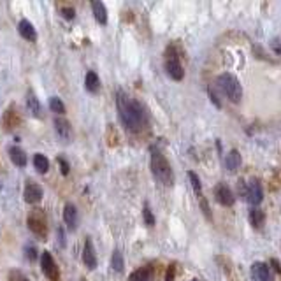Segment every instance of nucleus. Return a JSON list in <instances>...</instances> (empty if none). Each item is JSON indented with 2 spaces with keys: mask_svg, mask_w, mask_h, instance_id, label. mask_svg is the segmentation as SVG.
<instances>
[{
  "mask_svg": "<svg viewBox=\"0 0 281 281\" xmlns=\"http://www.w3.org/2000/svg\"><path fill=\"white\" fill-rule=\"evenodd\" d=\"M116 105H118V114L125 128L130 132H137L142 128L146 123V113L144 107L137 100L130 99L125 92L120 90L116 95Z\"/></svg>",
  "mask_w": 281,
  "mask_h": 281,
  "instance_id": "nucleus-1",
  "label": "nucleus"
},
{
  "mask_svg": "<svg viewBox=\"0 0 281 281\" xmlns=\"http://www.w3.org/2000/svg\"><path fill=\"white\" fill-rule=\"evenodd\" d=\"M149 167H151V172H153L155 180H157L158 183L165 184V186H171V184L174 183V172H172L171 163H169V160L155 148L151 149Z\"/></svg>",
  "mask_w": 281,
  "mask_h": 281,
  "instance_id": "nucleus-2",
  "label": "nucleus"
},
{
  "mask_svg": "<svg viewBox=\"0 0 281 281\" xmlns=\"http://www.w3.org/2000/svg\"><path fill=\"white\" fill-rule=\"evenodd\" d=\"M216 83H218L220 90L223 92V95L227 97L228 100L234 102V104H239L242 99V86L239 83V79L236 78L234 74H220L218 79H216Z\"/></svg>",
  "mask_w": 281,
  "mask_h": 281,
  "instance_id": "nucleus-3",
  "label": "nucleus"
},
{
  "mask_svg": "<svg viewBox=\"0 0 281 281\" xmlns=\"http://www.w3.org/2000/svg\"><path fill=\"white\" fill-rule=\"evenodd\" d=\"M165 70H167V74L171 76V79H174V81H181V79L184 78L183 65H181V61H180V58H178V55H176V49L174 48L167 49Z\"/></svg>",
  "mask_w": 281,
  "mask_h": 281,
  "instance_id": "nucleus-4",
  "label": "nucleus"
},
{
  "mask_svg": "<svg viewBox=\"0 0 281 281\" xmlns=\"http://www.w3.org/2000/svg\"><path fill=\"white\" fill-rule=\"evenodd\" d=\"M40 269H42L44 276L48 278V280L58 281V278H60L57 262H55V259H53V255L49 253V251H44V253L40 255Z\"/></svg>",
  "mask_w": 281,
  "mask_h": 281,
  "instance_id": "nucleus-5",
  "label": "nucleus"
},
{
  "mask_svg": "<svg viewBox=\"0 0 281 281\" xmlns=\"http://www.w3.org/2000/svg\"><path fill=\"white\" fill-rule=\"evenodd\" d=\"M42 195H44V190L42 186H39L37 183H28L25 184V188H23V201L26 204H37V202L42 201Z\"/></svg>",
  "mask_w": 281,
  "mask_h": 281,
  "instance_id": "nucleus-6",
  "label": "nucleus"
},
{
  "mask_svg": "<svg viewBox=\"0 0 281 281\" xmlns=\"http://www.w3.org/2000/svg\"><path fill=\"white\" fill-rule=\"evenodd\" d=\"M246 201L250 202L251 206L257 207L262 202L263 199V192H262V186H260V183L257 180H251L250 184L246 186Z\"/></svg>",
  "mask_w": 281,
  "mask_h": 281,
  "instance_id": "nucleus-7",
  "label": "nucleus"
},
{
  "mask_svg": "<svg viewBox=\"0 0 281 281\" xmlns=\"http://www.w3.org/2000/svg\"><path fill=\"white\" fill-rule=\"evenodd\" d=\"M251 278H253L255 281H272L271 269H269L267 263L263 262L251 263Z\"/></svg>",
  "mask_w": 281,
  "mask_h": 281,
  "instance_id": "nucleus-8",
  "label": "nucleus"
},
{
  "mask_svg": "<svg viewBox=\"0 0 281 281\" xmlns=\"http://www.w3.org/2000/svg\"><path fill=\"white\" fill-rule=\"evenodd\" d=\"M63 223L70 232H74L76 227H78V209L70 202H67L65 207H63Z\"/></svg>",
  "mask_w": 281,
  "mask_h": 281,
  "instance_id": "nucleus-9",
  "label": "nucleus"
},
{
  "mask_svg": "<svg viewBox=\"0 0 281 281\" xmlns=\"http://www.w3.org/2000/svg\"><path fill=\"white\" fill-rule=\"evenodd\" d=\"M83 262L90 271L97 267V255H95V246H93L92 239H86L83 246Z\"/></svg>",
  "mask_w": 281,
  "mask_h": 281,
  "instance_id": "nucleus-10",
  "label": "nucleus"
},
{
  "mask_svg": "<svg viewBox=\"0 0 281 281\" xmlns=\"http://www.w3.org/2000/svg\"><path fill=\"white\" fill-rule=\"evenodd\" d=\"M215 197L221 206H232L236 197H234L232 190L228 188L227 184H218L215 188Z\"/></svg>",
  "mask_w": 281,
  "mask_h": 281,
  "instance_id": "nucleus-11",
  "label": "nucleus"
},
{
  "mask_svg": "<svg viewBox=\"0 0 281 281\" xmlns=\"http://www.w3.org/2000/svg\"><path fill=\"white\" fill-rule=\"evenodd\" d=\"M26 107L30 111V114L34 118H44V111H42V105H40L39 99L34 95L32 90L26 92Z\"/></svg>",
  "mask_w": 281,
  "mask_h": 281,
  "instance_id": "nucleus-12",
  "label": "nucleus"
},
{
  "mask_svg": "<svg viewBox=\"0 0 281 281\" xmlns=\"http://www.w3.org/2000/svg\"><path fill=\"white\" fill-rule=\"evenodd\" d=\"M18 32H20V35H21L25 40L35 42V39H37V32H35L34 25H32L28 20H21V21H20V25H18Z\"/></svg>",
  "mask_w": 281,
  "mask_h": 281,
  "instance_id": "nucleus-13",
  "label": "nucleus"
},
{
  "mask_svg": "<svg viewBox=\"0 0 281 281\" xmlns=\"http://www.w3.org/2000/svg\"><path fill=\"white\" fill-rule=\"evenodd\" d=\"M55 130H57V134L61 137V139L65 140H70V137H72V128H70V123L67 121L65 118H55Z\"/></svg>",
  "mask_w": 281,
  "mask_h": 281,
  "instance_id": "nucleus-14",
  "label": "nucleus"
},
{
  "mask_svg": "<svg viewBox=\"0 0 281 281\" xmlns=\"http://www.w3.org/2000/svg\"><path fill=\"white\" fill-rule=\"evenodd\" d=\"M92 11H93V18H95L100 25H105V23H107V9H105V5L102 4L100 0H93Z\"/></svg>",
  "mask_w": 281,
  "mask_h": 281,
  "instance_id": "nucleus-15",
  "label": "nucleus"
},
{
  "mask_svg": "<svg viewBox=\"0 0 281 281\" xmlns=\"http://www.w3.org/2000/svg\"><path fill=\"white\" fill-rule=\"evenodd\" d=\"M9 158H11V162L14 163L16 167H25L26 165V155L21 148H18V146H13V148L9 149Z\"/></svg>",
  "mask_w": 281,
  "mask_h": 281,
  "instance_id": "nucleus-16",
  "label": "nucleus"
},
{
  "mask_svg": "<svg viewBox=\"0 0 281 281\" xmlns=\"http://www.w3.org/2000/svg\"><path fill=\"white\" fill-rule=\"evenodd\" d=\"M84 86L90 93H97L100 90V78L97 76V72H93V70L88 72L86 78H84Z\"/></svg>",
  "mask_w": 281,
  "mask_h": 281,
  "instance_id": "nucleus-17",
  "label": "nucleus"
},
{
  "mask_svg": "<svg viewBox=\"0 0 281 281\" xmlns=\"http://www.w3.org/2000/svg\"><path fill=\"white\" fill-rule=\"evenodd\" d=\"M225 165H227V169L230 172H236L237 169L241 167V155H239L237 149H232V151L227 155V158H225Z\"/></svg>",
  "mask_w": 281,
  "mask_h": 281,
  "instance_id": "nucleus-18",
  "label": "nucleus"
},
{
  "mask_svg": "<svg viewBox=\"0 0 281 281\" xmlns=\"http://www.w3.org/2000/svg\"><path fill=\"white\" fill-rule=\"evenodd\" d=\"M34 167L39 174H46L49 171V160L46 158V155L42 153L34 155Z\"/></svg>",
  "mask_w": 281,
  "mask_h": 281,
  "instance_id": "nucleus-19",
  "label": "nucleus"
},
{
  "mask_svg": "<svg viewBox=\"0 0 281 281\" xmlns=\"http://www.w3.org/2000/svg\"><path fill=\"white\" fill-rule=\"evenodd\" d=\"M250 221L255 228H262L263 227V221H265V215H263V211L259 209V207H253L250 211Z\"/></svg>",
  "mask_w": 281,
  "mask_h": 281,
  "instance_id": "nucleus-20",
  "label": "nucleus"
},
{
  "mask_svg": "<svg viewBox=\"0 0 281 281\" xmlns=\"http://www.w3.org/2000/svg\"><path fill=\"white\" fill-rule=\"evenodd\" d=\"M111 265L116 272H123L125 269V260H123V253L120 250L113 251V257H111Z\"/></svg>",
  "mask_w": 281,
  "mask_h": 281,
  "instance_id": "nucleus-21",
  "label": "nucleus"
},
{
  "mask_svg": "<svg viewBox=\"0 0 281 281\" xmlns=\"http://www.w3.org/2000/svg\"><path fill=\"white\" fill-rule=\"evenodd\" d=\"M49 109L61 116V114H65V104L61 102L60 97H51V99H49Z\"/></svg>",
  "mask_w": 281,
  "mask_h": 281,
  "instance_id": "nucleus-22",
  "label": "nucleus"
},
{
  "mask_svg": "<svg viewBox=\"0 0 281 281\" xmlns=\"http://www.w3.org/2000/svg\"><path fill=\"white\" fill-rule=\"evenodd\" d=\"M188 180H190V184H192L193 192L197 193L199 197H202V184H201V178L193 171H188Z\"/></svg>",
  "mask_w": 281,
  "mask_h": 281,
  "instance_id": "nucleus-23",
  "label": "nucleus"
},
{
  "mask_svg": "<svg viewBox=\"0 0 281 281\" xmlns=\"http://www.w3.org/2000/svg\"><path fill=\"white\" fill-rule=\"evenodd\" d=\"M130 281H151V274H149V269H140V271L134 272L130 278Z\"/></svg>",
  "mask_w": 281,
  "mask_h": 281,
  "instance_id": "nucleus-24",
  "label": "nucleus"
},
{
  "mask_svg": "<svg viewBox=\"0 0 281 281\" xmlns=\"http://www.w3.org/2000/svg\"><path fill=\"white\" fill-rule=\"evenodd\" d=\"M142 216H144V223L148 225V227H153L155 216H153V213H151V209H149L148 204H144V207H142Z\"/></svg>",
  "mask_w": 281,
  "mask_h": 281,
  "instance_id": "nucleus-25",
  "label": "nucleus"
},
{
  "mask_svg": "<svg viewBox=\"0 0 281 281\" xmlns=\"http://www.w3.org/2000/svg\"><path fill=\"white\" fill-rule=\"evenodd\" d=\"M58 165H60V172H61V174H63V176L69 174L70 169H69V163L65 162V158H61V157L58 158Z\"/></svg>",
  "mask_w": 281,
  "mask_h": 281,
  "instance_id": "nucleus-26",
  "label": "nucleus"
},
{
  "mask_svg": "<svg viewBox=\"0 0 281 281\" xmlns=\"http://www.w3.org/2000/svg\"><path fill=\"white\" fill-rule=\"evenodd\" d=\"M61 16L65 18V20H74V16H76V11L72 7H65V9H61Z\"/></svg>",
  "mask_w": 281,
  "mask_h": 281,
  "instance_id": "nucleus-27",
  "label": "nucleus"
},
{
  "mask_svg": "<svg viewBox=\"0 0 281 281\" xmlns=\"http://www.w3.org/2000/svg\"><path fill=\"white\" fill-rule=\"evenodd\" d=\"M25 251H26V255H28V259H30V260H35V259H37V255H35V253H37V251H35L34 246H26Z\"/></svg>",
  "mask_w": 281,
  "mask_h": 281,
  "instance_id": "nucleus-28",
  "label": "nucleus"
},
{
  "mask_svg": "<svg viewBox=\"0 0 281 281\" xmlns=\"http://www.w3.org/2000/svg\"><path fill=\"white\" fill-rule=\"evenodd\" d=\"M271 46H272V49H274V51L278 53V55H281V44H280V40L274 39V40L271 42Z\"/></svg>",
  "mask_w": 281,
  "mask_h": 281,
  "instance_id": "nucleus-29",
  "label": "nucleus"
},
{
  "mask_svg": "<svg viewBox=\"0 0 281 281\" xmlns=\"http://www.w3.org/2000/svg\"><path fill=\"white\" fill-rule=\"evenodd\" d=\"M192 281H202V280H192Z\"/></svg>",
  "mask_w": 281,
  "mask_h": 281,
  "instance_id": "nucleus-30",
  "label": "nucleus"
}]
</instances>
